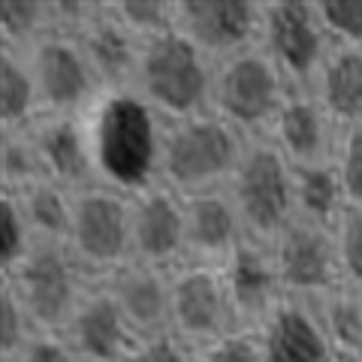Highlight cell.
<instances>
[{"label": "cell", "mask_w": 362, "mask_h": 362, "mask_svg": "<svg viewBox=\"0 0 362 362\" xmlns=\"http://www.w3.org/2000/svg\"><path fill=\"white\" fill-rule=\"evenodd\" d=\"M214 66L218 64L175 28L142 42L130 88L163 124H175L211 112Z\"/></svg>", "instance_id": "obj_2"}, {"label": "cell", "mask_w": 362, "mask_h": 362, "mask_svg": "<svg viewBox=\"0 0 362 362\" xmlns=\"http://www.w3.org/2000/svg\"><path fill=\"white\" fill-rule=\"evenodd\" d=\"M341 130L362 124V49L332 45L314 85L308 88Z\"/></svg>", "instance_id": "obj_22"}, {"label": "cell", "mask_w": 362, "mask_h": 362, "mask_svg": "<svg viewBox=\"0 0 362 362\" xmlns=\"http://www.w3.org/2000/svg\"><path fill=\"white\" fill-rule=\"evenodd\" d=\"M266 139L287 157L293 166L332 163L341 139V127L329 118L317 97L305 88H293L281 112L272 121Z\"/></svg>", "instance_id": "obj_14"}, {"label": "cell", "mask_w": 362, "mask_h": 362, "mask_svg": "<svg viewBox=\"0 0 362 362\" xmlns=\"http://www.w3.org/2000/svg\"><path fill=\"white\" fill-rule=\"evenodd\" d=\"M9 194V190H6ZM18 209L30 226V235L37 245H66L73 226V202L76 190H66L54 181L42 178L37 185H28L13 194Z\"/></svg>", "instance_id": "obj_23"}, {"label": "cell", "mask_w": 362, "mask_h": 362, "mask_svg": "<svg viewBox=\"0 0 362 362\" xmlns=\"http://www.w3.org/2000/svg\"><path fill=\"white\" fill-rule=\"evenodd\" d=\"M338 362H362V359H338Z\"/></svg>", "instance_id": "obj_38"}, {"label": "cell", "mask_w": 362, "mask_h": 362, "mask_svg": "<svg viewBox=\"0 0 362 362\" xmlns=\"http://www.w3.org/2000/svg\"><path fill=\"white\" fill-rule=\"evenodd\" d=\"M259 49L293 88L308 90L332 52L314 0H263Z\"/></svg>", "instance_id": "obj_8"}, {"label": "cell", "mask_w": 362, "mask_h": 362, "mask_svg": "<svg viewBox=\"0 0 362 362\" xmlns=\"http://www.w3.org/2000/svg\"><path fill=\"white\" fill-rule=\"evenodd\" d=\"M52 30L49 0H4L0 4V49L28 52Z\"/></svg>", "instance_id": "obj_27"}, {"label": "cell", "mask_w": 362, "mask_h": 362, "mask_svg": "<svg viewBox=\"0 0 362 362\" xmlns=\"http://www.w3.org/2000/svg\"><path fill=\"white\" fill-rule=\"evenodd\" d=\"M66 251L78 269L100 284L133 259L130 239V197L106 185L76 190L73 226L66 235Z\"/></svg>", "instance_id": "obj_7"}, {"label": "cell", "mask_w": 362, "mask_h": 362, "mask_svg": "<svg viewBox=\"0 0 362 362\" xmlns=\"http://www.w3.org/2000/svg\"><path fill=\"white\" fill-rule=\"evenodd\" d=\"M37 245L30 235V226L18 209V199L6 190H0V275L13 272L21 259Z\"/></svg>", "instance_id": "obj_30"}, {"label": "cell", "mask_w": 362, "mask_h": 362, "mask_svg": "<svg viewBox=\"0 0 362 362\" xmlns=\"http://www.w3.org/2000/svg\"><path fill=\"white\" fill-rule=\"evenodd\" d=\"M28 66L37 82L42 115H85L100 97V85L76 37L49 30L28 52Z\"/></svg>", "instance_id": "obj_10"}, {"label": "cell", "mask_w": 362, "mask_h": 362, "mask_svg": "<svg viewBox=\"0 0 362 362\" xmlns=\"http://www.w3.org/2000/svg\"><path fill=\"white\" fill-rule=\"evenodd\" d=\"M9 362H78V356L70 350V344L64 341V335L37 332L25 344V350Z\"/></svg>", "instance_id": "obj_37"}, {"label": "cell", "mask_w": 362, "mask_h": 362, "mask_svg": "<svg viewBox=\"0 0 362 362\" xmlns=\"http://www.w3.org/2000/svg\"><path fill=\"white\" fill-rule=\"evenodd\" d=\"M247 139L214 112L163 127L157 181L178 197L223 190L239 166Z\"/></svg>", "instance_id": "obj_3"}, {"label": "cell", "mask_w": 362, "mask_h": 362, "mask_svg": "<svg viewBox=\"0 0 362 362\" xmlns=\"http://www.w3.org/2000/svg\"><path fill=\"white\" fill-rule=\"evenodd\" d=\"M61 335L78 362H121L127 350L139 341L103 281L88 287L85 299L78 302Z\"/></svg>", "instance_id": "obj_16"}, {"label": "cell", "mask_w": 362, "mask_h": 362, "mask_svg": "<svg viewBox=\"0 0 362 362\" xmlns=\"http://www.w3.org/2000/svg\"><path fill=\"white\" fill-rule=\"evenodd\" d=\"M235 214L242 221L245 242L272 247L278 235L296 221V187L293 163L263 139H247L245 154L226 185Z\"/></svg>", "instance_id": "obj_4"}, {"label": "cell", "mask_w": 362, "mask_h": 362, "mask_svg": "<svg viewBox=\"0 0 362 362\" xmlns=\"http://www.w3.org/2000/svg\"><path fill=\"white\" fill-rule=\"evenodd\" d=\"M121 362H194V354L173 332H166L154 338H139Z\"/></svg>", "instance_id": "obj_36"}, {"label": "cell", "mask_w": 362, "mask_h": 362, "mask_svg": "<svg viewBox=\"0 0 362 362\" xmlns=\"http://www.w3.org/2000/svg\"><path fill=\"white\" fill-rule=\"evenodd\" d=\"M173 272L145 266L130 259L103 284L121 308L124 320L136 338H154L169 332V308H173Z\"/></svg>", "instance_id": "obj_18"}, {"label": "cell", "mask_w": 362, "mask_h": 362, "mask_svg": "<svg viewBox=\"0 0 362 362\" xmlns=\"http://www.w3.org/2000/svg\"><path fill=\"white\" fill-rule=\"evenodd\" d=\"M173 308H169V332L190 354L209 347L226 332L239 329L230 293L221 266L181 263L173 269Z\"/></svg>", "instance_id": "obj_9"}, {"label": "cell", "mask_w": 362, "mask_h": 362, "mask_svg": "<svg viewBox=\"0 0 362 362\" xmlns=\"http://www.w3.org/2000/svg\"><path fill=\"white\" fill-rule=\"evenodd\" d=\"M42 178L45 173L30 130L0 133V190L16 194V190L37 185Z\"/></svg>", "instance_id": "obj_29"}, {"label": "cell", "mask_w": 362, "mask_h": 362, "mask_svg": "<svg viewBox=\"0 0 362 362\" xmlns=\"http://www.w3.org/2000/svg\"><path fill=\"white\" fill-rule=\"evenodd\" d=\"M97 185L139 194L157 185L160 142L166 124L133 88L100 90L82 115Z\"/></svg>", "instance_id": "obj_1"}, {"label": "cell", "mask_w": 362, "mask_h": 362, "mask_svg": "<svg viewBox=\"0 0 362 362\" xmlns=\"http://www.w3.org/2000/svg\"><path fill=\"white\" fill-rule=\"evenodd\" d=\"M0 281L16 293L33 329L54 335L66 329L78 302L94 284L78 269L66 245H33L30 254L13 272L0 275Z\"/></svg>", "instance_id": "obj_6"}, {"label": "cell", "mask_w": 362, "mask_h": 362, "mask_svg": "<svg viewBox=\"0 0 362 362\" xmlns=\"http://www.w3.org/2000/svg\"><path fill=\"white\" fill-rule=\"evenodd\" d=\"M293 187H296V218L335 226L338 214L344 211L347 197L341 175L332 163H314V166H293Z\"/></svg>", "instance_id": "obj_25"}, {"label": "cell", "mask_w": 362, "mask_h": 362, "mask_svg": "<svg viewBox=\"0 0 362 362\" xmlns=\"http://www.w3.org/2000/svg\"><path fill=\"white\" fill-rule=\"evenodd\" d=\"M33 335H37V329H33L30 317L21 308L16 293L0 281V359H16Z\"/></svg>", "instance_id": "obj_33"}, {"label": "cell", "mask_w": 362, "mask_h": 362, "mask_svg": "<svg viewBox=\"0 0 362 362\" xmlns=\"http://www.w3.org/2000/svg\"><path fill=\"white\" fill-rule=\"evenodd\" d=\"M338 359H362V290L335 287L314 302Z\"/></svg>", "instance_id": "obj_26"}, {"label": "cell", "mask_w": 362, "mask_h": 362, "mask_svg": "<svg viewBox=\"0 0 362 362\" xmlns=\"http://www.w3.org/2000/svg\"><path fill=\"white\" fill-rule=\"evenodd\" d=\"M106 9L139 45L175 30V0H106Z\"/></svg>", "instance_id": "obj_28"}, {"label": "cell", "mask_w": 362, "mask_h": 362, "mask_svg": "<svg viewBox=\"0 0 362 362\" xmlns=\"http://www.w3.org/2000/svg\"><path fill=\"white\" fill-rule=\"evenodd\" d=\"M28 130L33 136L42 173L49 181L66 190H82L97 185L82 115H42Z\"/></svg>", "instance_id": "obj_19"}, {"label": "cell", "mask_w": 362, "mask_h": 362, "mask_svg": "<svg viewBox=\"0 0 362 362\" xmlns=\"http://www.w3.org/2000/svg\"><path fill=\"white\" fill-rule=\"evenodd\" d=\"M70 37H76L78 45H82L100 90H118L133 85V73H136V61H139L142 45L109 16L106 0L100 4V13L78 33H70Z\"/></svg>", "instance_id": "obj_21"}, {"label": "cell", "mask_w": 362, "mask_h": 362, "mask_svg": "<svg viewBox=\"0 0 362 362\" xmlns=\"http://www.w3.org/2000/svg\"><path fill=\"white\" fill-rule=\"evenodd\" d=\"M332 45L362 49V0H314Z\"/></svg>", "instance_id": "obj_32"}, {"label": "cell", "mask_w": 362, "mask_h": 362, "mask_svg": "<svg viewBox=\"0 0 362 362\" xmlns=\"http://www.w3.org/2000/svg\"><path fill=\"white\" fill-rule=\"evenodd\" d=\"M335 169L341 175L344 197L354 206H362V124L359 127L341 130L335 151Z\"/></svg>", "instance_id": "obj_34"}, {"label": "cell", "mask_w": 362, "mask_h": 362, "mask_svg": "<svg viewBox=\"0 0 362 362\" xmlns=\"http://www.w3.org/2000/svg\"><path fill=\"white\" fill-rule=\"evenodd\" d=\"M332 230L338 247V266H341V284L362 290V206L347 202Z\"/></svg>", "instance_id": "obj_31"}, {"label": "cell", "mask_w": 362, "mask_h": 362, "mask_svg": "<svg viewBox=\"0 0 362 362\" xmlns=\"http://www.w3.org/2000/svg\"><path fill=\"white\" fill-rule=\"evenodd\" d=\"M284 296L317 302L341 287L335 230L311 221H293L269 247Z\"/></svg>", "instance_id": "obj_11"}, {"label": "cell", "mask_w": 362, "mask_h": 362, "mask_svg": "<svg viewBox=\"0 0 362 362\" xmlns=\"http://www.w3.org/2000/svg\"><path fill=\"white\" fill-rule=\"evenodd\" d=\"M242 245L245 230L226 187L185 197V263L223 266Z\"/></svg>", "instance_id": "obj_17"}, {"label": "cell", "mask_w": 362, "mask_h": 362, "mask_svg": "<svg viewBox=\"0 0 362 362\" xmlns=\"http://www.w3.org/2000/svg\"><path fill=\"white\" fill-rule=\"evenodd\" d=\"M133 259L173 272L187 259L185 247V197L166 185H151L130 197Z\"/></svg>", "instance_id": "obj_13"}, {"label": "cell", "mask_w": 362, "mask_h": 362, "mask_svg": "<svg viewBox=\"0 0 362 362\" xmlns=\"http://www.w3.org/2000/svg\"><path fill=\"white\" fill-rule=\"evenodd\" d=\"M293 85L272 64L269 54L254 45L214 66L211 112L239 130L245 139H263L284 106Z\"/></svg>", "instance_id": "obj_5"}, {"label": "cell", "mask_w": 362, "mask_h": 362, "mask_svg": "<svg viewBox=\"0 0 362 362\" xmlns=\"http://www.w3.org/2000/svg\"><path fill=\"white\" fill-rule=\"evenodd\" d=\"M175 28L218 64L259 45L263 0H175Z\"/></svg>", "instance_id": "obj_12"}, {"label": "cell", "mask_w": 362, "mask_h": 362, "mask_svg": "<svg viewBox=\"0 0 362 362\" xmlns=\"http://www.w3.org/2000/svg\"><path fill=\"white\" fill-rule=\"evenodd\" d=\"M221 272L226 281V293H230L235 320H239V326H245V329H254V326L284 299V290H281L275 259H272L269 247L245 242L239 251L221 266Z\"/></svg>", "instance_id": "obj_20"}, {"label": "cell", "mask_w": 362, "mask_h": 362, "mask_svg": "<svg viewBox=\"0 0 362 362\" xmlns=\"http://www.w3.org/2000/svg\"><path fill=\"white\" fill-rule=\"evenodd\" d=\"M194 362H263V350H259L257 332L239 326L218 341H211L209 347L197 350Z\"/></svg>", "instance_id": "obj_35"}, {"label": "cell", "mask_w": 362, "mask_h": 362, "mask_svg": "<svg viewBox=\"0 0 362 362\" xmlns=\"http://www.w3.org/2000/svg\"><path fill=\"white\" fill-rule=\"evenodd\" d=\"M42 118L37 82L28 58L13 49H0V133H18Z\"/></svg>", "instance_id": "obj_24"}, {"label": "cell", "mask_w": 362, "mask_h": 362, "mask_svg": "<svg viewBox=\"0 0 362 362\" xmlns=\"http://www.w3.org/2000/svg\"><path fill=\"white\" fill-rule=\"evenodd\" d=\"M263 362H338L314 302L284 296L254 326Z\"/></svg>", "instance_id": "obj_15"}]
</instances>
